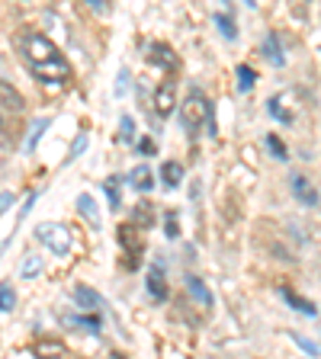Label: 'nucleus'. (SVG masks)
<instances>
[{
  "mask_svg": "<svg viewBox=\"0 0 321 359\" xmlns=\"http://www.w3.org/2000/svg\"><path fill=\"white\" fill-rule=\"evenodd\" d=\"M20 55L22 61L30 65L32 77L48 87H61V83L71 81V65L61 55V48L42 32H22L20 36Z\"/></svg>",
  "mask_w": 321,
  "mask_h": 359,
  "instance_id": "nucleus-1",
  "label": "nucleus"
},
{
  "mask_svg": "<svg viewBox=\"0 0 321 359\" xmlns=\"http://www.w3.org/2000/svg\"><path fill=\"white\" fill-rule=\"evenodd\" d=\"M206 116H209V100H206V93L199 87H193L187 93V100L180 103V122L187 126L190 135H196L206 126Z\"/></svg>",
  "mask_w": 321,
  "mask_h": 359,
  "instance_id": "nucleus-2",
  "label": "nucleus"
},
{
  "mask_svg": "<svg viewBox=\"0 0 321 359\" xmlns=\"http://www.w3.org/2000/svg\"><path fill=\"white\" fill-rule=\"evenodd\" d=\"M36 238L42 241L52 254H67L71 250V231H67L65 224H52V222H45L36 228Z\"/></svg>",
  "mask_w": 321,
  "mask_h": 359,
  "instance_id": "nucleus-3",
  "label": "nucleus"
},
{
  "mask_svg": "<svg viewBox=\"0 0 321 359\" xmlns=\"http://www.w3.org/2000/svg\"><path fill=\"white\" fill-rule=\"evenodd\" d=\"M173 106H177V87H173V81H164L155 90V112L161 119H167L173 112Z\"/></svg>",
  "mask_w": 321,
  "mask_h": 359,
  "instance_id": "nucleus-4",
  "label": "nucleus"
},
{
  "mask_svg": "<svg viewBox=\"0 0 321 359\" xmlns=\"http://www.w3.org/2000/svg\"><path fill=\"white\" fill-rule=\"evenodd\" d=\"M119 241L126 250H132V257H129V269L138 266V257H142V241H138V228L135 224H122L119 228Z\"/></svg>",
  "mask_w": 321,
  "mask_h": 359,
  "instance_id": "nucleus-5",
  "label": "nucleus"
},
{
  "mask_svg": "<svg viewBox=\"0 0 321 359\" xmlns=\"http://www.w3.org/2000/svg\"><path fill=\"white\" fill-rule=\"evenodd\" d=\"M292 193H296V199H299L302 205H318V189H315L302 173H292Z\"/></svg>",
  "mask_w": 321,
  "mask_h": 359,
  "instance_id": "nucleus-6",
  "label": "nucleus"
},
{
  "mask_svg": "<svg viewBox=\"0 0 321 359\" xmlns=\"http://www.w3.org/2000/svg\"><path fill=\"white\" fill-rule=\"evenodd\" d=\"M148 61L157 67H164V71H177V55H173L167 45H151Z\"/></svg>",
  "mask_w": 321,
  "mask_h": 359,
  "instance_id": "nucleus-7",
  "label": "nucleus"
},
{
  "mask_svg": "<svg viewBox=\"0 0 321 359\" xmlns=\"http://www.w3.org/2000/svg\"><path fill=\"white\" fill-rule=\"evenodd\" d=\"M261 55H263V58H267L273 67H283L286 55H283V48H280V36H273V32H270V36L263 39V48H261Z\"/></svg>",
  "mask_w": 321,
  "mask_h": 359,
  "instance_id": "nucleus-8",
  "label": "nucleus"
},
{
  "mask_svg": "<svg viewBox=\"0 0 321 359\" xmlns=\"http://www.w3.org/2000/svg\"><path fill=\"white\" fill-rule=\"evenodd\" d=\"M74 302L81 308H87V311H97L100 305H103V299H100L97 289H90V285H77L74 289Z\"/></svg>",
  "mask_w": 321,
  "mask_h": 359,
  "instance_id": "nucleus-9",
  "label": "nucleus"
},
{
  "mask_svg": "<svg viewBox=\"0 0 321 359\" xmlns=\"http://www.w3.org/2000/svg\"><path fill=\"white\" fill-rule=\"evenodd\" d=\"M129 183H132V187L138 189V193H148V189L155 187V173H151L148 167L142 164V167H135V170H132V177H129Z\"/></svg>",
  "mask_w": 321,
  "mask_h": 359,
  "instance_id": "nucleus-10",
  "label": "nucleus"
},
{
  "mask_svg": "<svg viewBox=\"0 0 321 359\" xmlns=\"http://www.w3.org/2000/svg\"><path fill=\"white\" fill-rule=\"evenodd\" d=\"M0 103L7 106V109L20 112V109H22V97H20V90L10 87L7 81H0Z\"/></svg>",
  "mask_w": 321,
  "mask_h": 359,
  "instance_id": "nucleus-11",
  "label": "nucleus"
},
{
  "mask_svg": "<svg viewBox=\"0 0 321 359\" xmlns=\"http://www.w3.org/2000/svg\"><path fill=\"white\" fill-rule=\"evenodd\" d=\"M132 224L142 231V228H151L155 224V212H151V202H138L132 212Z\"/></svg>",
  "mask_w": 321,
  "mask_h": 359,
  "instance_id": "nucleus-12",
  "label": "nucleus"
},
{
  "mask_svg": "<svg viewBox=\"0 0 321 359\" xmlns=\"http://www.w3.org/2000/svg\"><path fill=\"white\" fill-rule=\"evenodd\" d=\"M283 299L289 302V305L296 308V311L308 314V318H315V314H318V308H315L312 302H308V299H299V295H296V292H292V289H283Z\"/></svg>",
  "mask_w": 321,
  "mask_h": 359,
  "instance_id": "nucleus-13",
  "label": "nucleus"
},
{
  "mask_svg": "<svg viewBox=\"0 0 321 359\" xmlns=\"http://www.w3.org/2000/svg\"><path fill=\"white\" fill-rule=\"evenodd\" d=\"M148 292L161 302L167 299V283H164V273H161V269H151L148 273Z\"/></svg>",
  "mask_w": 321,
  "mask_h": 359,
  "instance_id": "nucleus-14",
  "label": "nucleus"
},
{
  "mask_svg": "<svg viewBox=\"0 0 321 359\" xmlns=\"http://www.w3.org/2000/svg\"><path fill=\"white\" fill-rule=\"evenodd\" d=\"M161 177H164V183H167V187H177V183H180V177H183V167H180L177 161H167V164L161 167Z\"/></svg>",
  "mask_w": 321,
  "mask_h": 359,
  "instance_id": "nucleus-15",
  "label": "nucleus"
},
{
  "mask_svg": "<svg viewBox=\"0 0 321 359\" xmlns=\"http://www.w3.org/2000/svg\"><path fill=\"white\" fill-rule=\"evenodd\" d=\"M16 308V289L10 283H0V311H13Z\"/></svg>",
  "mask_w": 321,
  "mask_h": 359,
  "instance_id": "nucleus-16",
  "label": "nucleus"
},
{
  "mask_svg": "<svg viewBox=\"0 0 321 359\" xmlns=\"http://www.w3.org/2000/svg\"><path fill=\"white\" fill-rule=\"evenodd\" d=\"M187 285H190V292H193V295L202 302V305H212V292L206 289V285H202L196 276H187Z\"/></svg>",
  "mask_w": 321,
  "mask_h": 359,
  "instance_id": "nucleus-17",
  "label": "nucleus"
},
{
  "mask_svg": "<svg viewBox=\"0 0 321 359\" xmlns=\"http://www.w3.org/2000/svg\"><path fill=\"white\" fill-rule=\"evenodd\" d=\"M216 22H218V29H222L225 39H238V26H235V20L228 13H218Z\"/></svg>",
  "mask_w": 321,
  "mask_h": 359,
  "instance_id": "nucleus-18",
  "label": "nucleus"
},
{
  "mask_svg": "<svg viewBox=\"0 0 321 359\" xmlns=\"http://www.w3.org/2000/svg\"><path fill=\"white\" fill-rule=\"evenodd\" d=\"M36 353H58V356H67V346L61 340H39Z\"/></svg>",
  "mask_w": 321,
  "mask_h": 359,
  "instance_id": "nucleus-19",
  "label": "nucleus"
},
{
  "mask_svg": "<svg viewBox=\"0 0 321 359\" xmlns=\"http://www.w3.org/2000/svg\"><path fill=\"white\" fill-rule=\"evenodd\" d=\"M39 269H42V260H39V257H30V260H22L20 276L22 279H32V276H39Z\"/></svg>",
  "mask_w": 321,
  "mask_h": 359,
  "instance_id": "nucleus-20",
  "label": "nucleus"
},
{
  "mask_svg": "<svg viewBox=\"0 0 321 359\" xmlns=\"http://www.w3.org/2000/svg\"><path fill=\"white\" fill-rule=\"evenodd\" d=\"M235 74H238V87L241 90H251V87H254V71H251V67H247V65H238V71H235Z\"/></svg>",
  "mask_w": 321,
  "mask_h": 359,
  "instance_id": "nucleus-21",
  "label": "nucleus"
},
{
  "mask_svg": "<svg viewBox=\"0 0 321 359\" xmlns=\"http://www.w3.org/2000/svg\"><path fill=\"white\" fill-rule=\"evenodd\" d=\"M106 196H110V209H119L122 202H119V180L112 177L106 180Z\"/></svg>",
  "mask_w": 321,
  "mask_h": 359,
  "instance_id": "nucleus-22",
  "label": "nucleus"
},
{
  "mask_svg": "<svg viewBox=\"0 0 321 359\" xmlns=\"http://www.w3.org/2000/svg\"><path fill=\"white\" fill-rule=\"evenodd\" d=\"M45 126H48V119H39L36 126H32V135H30V142H26V151H32V148H36V144H39V138H42Z\"/></svg>",
  "mask_w": 321,
  "mask_h": 359,
  "instance_id": "nucleus-23",
  "label": "nucleus"
},
{
  "mask_svg": "<svg viewBox=\"0 0 321 359\" xmlns=\"http://www.w3.org/2000/svg\"><path fill=\"white\" fill-rule=\"evenodd\" d=\"M267 144H270V151H273V157H280V161H286V157H289V154H286V144L280 142L277 135H267Z\"/></svg>",
  "mask_w": 321,
  "mask_h": 359,
  "instance_id": "nucleus-24",
  "label": "nucleus"
},
{
  "mask_svg": "<svg viewBox=\"0 0 321 359\" xmlns=\"http://www.w3.org/2000/svg\"><path fill=\"white\" fill-rule=\"evenodd\" d=\"M77 209H81L90 222H97V209H93V199H90V196H81V199H77Z\"/></svg>",
  "mask_w": 321,
  "mask_h": 359,
  "instance_id": "nucleus-25",
  "label": "nucleus"
},
{
  "mask_svg": "<svg viewBox=\"0 0 321 359\" xmlns=\"http://www.w3.org/2000/svg\"><path fill=\"white\" fill-rule=\"evenodd\" d=\"M71 324H77V327H87L90 334H97V330H100V318H71Z\"/></svg>",
  "mask_w": 321,
  "mask_h": 359,
  "instance_id": "nucleus-26",
  "label": "nucleus"
},
{
  "mask_svg": "<svg viewBox=\"0 0 321 359\" xmlns=\"http://www.w3.org/2000/svg\"><path fill=\"white\" fill-rule=\"evenodd\" d=\"M119 132H122V138H126V142H132V138H135V119H132V116H122V122H119Z\"/></svg>",
  "mask_w": 321,
  "mask_h": 359,
  "instance_id": "nucleus-27",
  "label": "nucleus"
},
{
  "mask_svg": "<svg viewBox=\"0 0 321 359\" xmlns=\"http://www.w3.org/2000/svg\"><path fill=\"white\" fill-rule=\"evenodd\" d=\"M164 231H167V238H177V234H180V228H177V212H167V228H164Z\"/></svg>",
  "mask_w": 321,
  "mask_h": 359,
  "instance_id": "nucleus-28",
  "label": "nucleus"
},
{
  "mask_svg": "<svg viewBox=\"0 0 321 359\" xmlns=\"http://www.w3.org/2000/svg\"><path fill=\"white\" fill-rule=\"evenodd\" d=\"M296 344H299L306 353H312V356H321V350H318V346H315V344H308V340H302V337H296Z\"/></svg>",
  "mask_w": 321,
  "mask_h": 359,
  "instance_id": "nucleus-29",
  "label": "nucleus"
},
{
  "mask_svg": "<svg viewBox=\"0 0 321 359\" xmlns=\"http://www.w3.org/2000/svg\"><path fill=\"white\" fill-rule=\"evenodd\" d=\"M126 87H129V71H122V74H119V81H116V93H119V97H122V93H126Z\"/></svg>",
  "mask_w": 321,
  "mask_h": 359,
  "instance_id": "nucleus-30",
  "label": "nucleus"
},
{
  "mask_svg": "<svg viewBox=\"0 0 321 359\" xmlns=\"http://www.w3.org/2000/svg\"><path fill=\"white\" fill-rule=\"evenodd\" d=\"M138 154H155V144H151V138H142V142H138Z\"/></svg>",
  "mask_w": 321,
  "mask_h": 359,
  "instance_id": "nucleus-31",
  "label": "nucleus"
},
{
  "mask_svg": "<svg viewBox=\"0 0 321 359\" xmlns=\"http://www.w3.org/2000/svg\"><path fill=\"white\" fill-rule=\"evenodd\" d=\"M84 148H87V135H81V138H77V142H74V151H71V157H77Z\"/></svg>",
  "mask_w": 321,
  "mask_h": 359,
  "instance_id": "nucleus-32",
  "label": "nucleus"
},
{
  "mask_svg": "<svg viewBox=\"0 0 321 359\" xmlns=\"http://www.w3.org/2000/svg\"><path fill=\"white\" fill-rule=\"evenodd\" d=\"M10 202H13V193H4V196H0V212H7Z\"/></svg>",
  "mask_w": 321,
  "mask_h": 359,
  "instance_id": "nucleus-33",
  "label": "nucleus"
},
{
  "mask_svg": "<svg viewBox=\"0 0 321 359\" xmlns=\"http://www.w3.org/2000/svg\"><path fill=\"white\" fill-rule=\"evenodd\" d=\"M87 4H90V7H93V10H100V7H103V0H87Z\"/></svg>",
  "mask_w": 321,
  "mask_h": 359,
  "instance_id": "nucleus-34",
  "label": "nucleus"
},
{
  "mask_svg": "<svg viewBox=\"0 0 321 359\" xmlns=\"http://www.w3.org/2000/svg\"><path fill=\"white\" fill-rule=\"evenodd\" d=\"M247 4H254V0H247Z\"/></svg>",
  "mask_w": 321,
  "mask_h": 359,
  "instance_id": "nucleus-35",
  "label": "nucleus"
}]
</instances>
